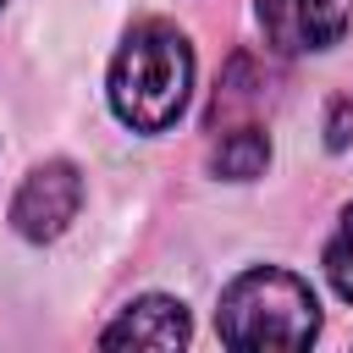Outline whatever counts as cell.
<instances>
[{"instance_id":"cell-4","label":"cell","mask_w":353,"mask_h":353,"mask_svg":"<svg viewBox=\"0 0 353 353\" xmlns=\"http://www.w3.org/2000/svg\"><path fill=\"white\" fill-rule=\"evenodd\" d=\"M347 22H353V0H259V28L281 55L342 44Z\"/></svg>"},{"instance_id":"cell-2","label":"cell","mask_w":353,"mask_h":353,"mask_svg":"<svg viewBox=\"0 0 353 353\" xmlns=\"http://www.w3.org/2000/svg\"><path fill=\"white\" fill-rule=\"evenodd\" d=\"M215 331L226 347H309L320 331V303L292 270H243L221 292Z\"/></svg>"},{"instance_id":"cell-7","label":"cell","mask_w":353,"mask_h":353,"mask_svg":"<svg viewBox=\"0 0 353 353\" xmlns=\"http://www.w3.org/2000/svg\"><path fill=\"white\" fill-rule=\"evenodd\" d=\"M325 276H331V287L342 292V303H353V204H347L336 237L325 243Z\"/></svg>"},{"instance_id":"cell-3","label":"cell","mask_w":353,"mask_h":353,"mask_svg":"<svg viewBox=\"0 0 353 353\" xmlns=\"http://www.w3.org/2000/svg\"><path fill=\"white\" fill-rule=\"evenodd\" d=\"M77 204H83V176H77V165L44 160V165L17 188V199H11V226H17L22 237H33V243H50V237H61V232L72 226Z\"/></svg>"},{"instance_id":"cell-8","label":"cell","mask_w":353,"mask_h":353,"mask_svg":"<svg viewBox=\"0 0 353 353\" xmlns=\"http://www.w3.org/2000/svg\"><path fill=\"white\" fill-rule=\"evenodd\" d=\"M0 6H6V0H0Z\"/></svg>"},{"instance_id":"cell-1","label":"cell","mask_w":353,"mask_h":353,"mask_svg":"<svg viewBox=\"0 0 353 353\" xmlns=\"http://www.w3.org/2000/svg\"><path fill=\"white\" fill-rule=\"evenodd\" d=\"M193 88V50L171 22H138L110 66V105L132 132H165Z\"/></svg>"},{"instance_id":"cell-6","label":"cell","mask_w":353,"mask_h":353,"mask_svg":"<svg viewBox=\"0 0 353 353\" xmlns=\"http://www.w3.org/2000/svg\"><path fill=\"white\" fill-rule=\"evenodd\" d=\"M265 160H270V138L259 132V121H243V127H221V132H215V149H210L215 176L248 182V176L265 171Z\"/></svg>"},{"instance_id":"cell-5","label":"cell","mask_w":353,"mask_h":353,"mask_svg":"<svg viewBox=\"0 0 353 353\" xmlns=\"http://www.w3.org/2000/svg\"><path fill=\"white\" fill-rule=\"evenodd\" d=\"M105 347H182L188 342V309L176 298H138L116 314V325L99 331Z\"/></svg>"}]
</instances>
